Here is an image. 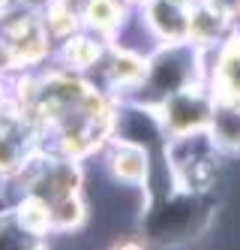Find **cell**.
<instances>
[{"label": "cell", "instance_id": "cell-6", "mask_svg": "<svg viewBox=\"0 0 240 250\" xmlns=\"http://www.w3.org/2000/svg\"><path fill=\"white\" fill-rule=\"evenodd\" d=\"M141 73H144V66H141V58L135 55H120L108 63V76H111L114 84H135Z\"/></svg>", "mask_w": 240, "mask_h": 250}, {"label": "cell", "instance_id": "cell-10", "mask_svg": "<svg viewBox=\"0 0 240 250\" xmlns=\"http://www.w3.org/2000/svg\"><path fill=\"white\" fill-rule=\"evenodd\" d=\"M222 9H231V6H240V0H216Z\"/></svg>", "mask_w": 240, "mask_h": 250}, {"label": "cell", "instance_id": "cell-3", "mask_svg": "<svg viewBox=\"0 0 240 250\" xmlns=\"http://www.w3.org/2000/svg\"><path fill=\"white\" fill-rule=\"evenodd\" d=\"M0 250H45L39 235L18 223L15 214L0 217Z\"/></svg>", "mask_w": 240, "mask_h": 250}, {"label": "cell", "instance_id": "cell-7", "mask_svg": "<svg viewBox=\"0 0 240 250\" xmlns=\"http://www.w3.org/2000/svg\"><path fill=\"white\" fill-rule=\"evenodd\" d=\"M120 19L117 6L111 3V0H87V21L99 27V30H111Z\"/></svg>", "mask_w": 240, "mask_h": 250}, {"label": "cell", "instance_id": "cell-9", "mask_svg": "<svg viewBox=\"0 0 240 250\" xmlns=\"http://www.w3.org/2000/svg\"><path fill=\"white\" fill-rule=\"evenodd\" d=\"M222 73H225V82L240 94V55H231V58L225 61V69H222Z\"/></svg>", "mask_w": 240, "mask_h": 250}, {"label": "cell", "instance_id": "cell-4", "mask_svg": "<svg viewBox=\"0 0 240 250\" xmlns=\"http://www.w3.org/2000/svg\"><path fill=\"white\" fill-rule=\"evenodd\" d=\"M165 118L174 133H192L201 121H204V105H198L189 97H174L165 105Z\"/></svg>", "mask_w": 240, "mask_h": 250}, {"label": "cell", "instance_id": "cell-8", "mask_svg": "<svg viewBox=\"0 0 240 250\" xmlns=\"http://www.w3.org/2000/svg\"><path fill=\"white\" fill-rule=\"evenodd\" d=\"M66 55L75 61V63H90L96 58V45L90 42V40H81V37H75L69 42V48H66Z\"/></svg>", "mask_w": 240, "mask_h": 250}, {"label": "cell", "instance_id": "cell-12", "mask_svg": "<svg viewBox=\"0 0 240 250\" xmlns=\"http://www.w3.org/2000/svg\"><path fill=\"white\" fill-rule=\"evenodd\" d=\"M123 250H138V247H123Z\"/></svg>", "mask_w": 240, "mask_h": 250}, {"label": "cell", "instance_id": "cell-5", "mask_svg": "<svg viewBox=\"0 0 240 250\" xmlns=\"http://www.w3.org/2000/svg\"><path fill=\"white\" fill-rule=\"evenodd\" d=\"M111 172L114 178H120V181L126 184H138L141 178H144V154L138 148H123L114 160H111Z\"/></svg>", "mask_w": 240, "mask_h": 250}, {"label": "cell", "instance_id": "cell-2", "mask_svg": "<svg viewBox=\"0 0 240 250\" xmlns=\"http://www.w3.org/2000/svg\"><path fill=\"white\" fill-rule=\"evenodd\" d=\"M24 160H27V148H24L21 124L18 121H12V124L0 121V172H15Z\"/></svg>", "mask_w": 240, "mask_h": 250}, {"label": "cell", "instance_id": "cell-11", "mask_svg": "<svg viewBox=\"0 0 240 250\" xmlns=\"http://www.w3.org/2000/svg\"><path fill=\"white\" fill-rule=\"evenodd\" d=\"M6 3H9V0H0V9H3V6H6Z\"/></svg>", "mask_w": 240, "mask_h": 250}, {"label": "cell", "instance_id": "cell-1", "mask_svg": "<svg viewBox=\"0 0 240 250\" xmlns=\"http://www.w3.org/2000/svg\"><path fill=\"white\" fill-rule=\"evenodd\" d=\"M150 21H153V27L162 40H180V37H186V30H189L186 12H183L180 3H174V0H159V3H153Z\"/></svg>", "mask_w": 240, "mask_h": 250}]
</instances>
